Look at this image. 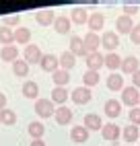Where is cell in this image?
<instances>
[{
  "mask_svg": "<svg viewBox=\"0 0 140 146\" xmlns=\"http://www.w3.org/2000/svg\"><path fill=\"white\" fill-rule=\"evenodd\" d=\"M56 113V105L52 103V99H37L35 101V115L41 119H47V117H54Z\"/></svg>",
  "mask_w": 140,
  "mask_h": 146,
  "instance_id": "6da1fadb",
  "label": "cell"
},
{
  "mask_svg": "<svg viewBox=\"0 0 140 146\" xmlns=\"http://www.w3.org/2000/svg\"><path fill=\"white\" fill-rule=\"evenodd\" d=\"M122 103L128 105L130 109L138 107V103H140V91L136 89V86H124V91H122Z\"/></svg>",
  "mask_w": 140,
  "mask_h": 146,
  "instance_id": "7a4b0ae2",
  "label": "cell"
},
{
  "mask_svg": "<svg viewBox=\"0 0 140 146\" xmlns=\"http://www.w3.org/2000/svg\"><path fill=\"white\" fill-rule=\"evenodd\" d=\"M85 64H87V70L99 72V70H101V68L105 66V54H101V52L87 54V58H85Z\"/></svg>",
  "mask_w": 140,
  "mask_h": 146,
  "instance_id": "3957f363",
  "label": "cell"
},
{
  "mask_svg": "<svg viewBox=\"0 0 140 146\" xmlns=\"http://www.w3.org/2000/svg\"><path fill=\"white\" fill-rule=\"evenodd\" d=\"M70 99H72L76 105H87L93 99V91L87 89V86H76V89L70 93Z\"/></svg>",
  "mask_w": 140,
  "mask_h": 146,
  "instance_id": "277c9868",
  "label": "cell"
},
{
  "mask_svg": "<svg viewBox=\"0 0 140 146\" xmlns=\"http://www.w3.org/2000/svg\"><path fill=\"white\" fill-rule=\"evenodd\" d=\"M117 45H119V35L117 31H105L101 35V47L105 52H113L117 50Z\"/></svg>",
  "mask_w": 140,
  "mask_h": 146,
  "instance_id": "5b68a950",
  "label": "cell"
},
{
  "mask_svg": "<svg viewBox=\"0 0 140 146\" xmlns=\"http://www.w3.org/2000/svg\"><path fill=\"white\" fill-rule=\"evenodd\" d=\"M23 60L31 66V64H39L41 62V50L35 45V43H29L25 47V52H23Z\"/></svg>",
  "mask_w": 140,
  "mask_h": 146,
  "instance_id": "8992f818",
  "label": "cell"
},
{
  "mask_svg": "<svg viewBox=\"0 0 140 146\" xmlns=\"http://www.w3.org/2000/svg\"><path fill=\"white\" fill-rule=\"evenodd\" d=\"M54 121L58 125H68L70 121H72V109L66 107V105H60L56 109V113H54Z\"/></svg>",
  "mask_w": 140,
  "mask_h": 146,
  "instance_id": "52a82bcc",
  "label": "cell"
},
{
  "mask_svg": "<svg viewBox=\"0 0 140 146\" xmlns=\"http://www.w3.org/2000/svg\"><path fill=\"white\" fill-rule=\"evenodd\" d=\"M83 43H85V50H87V54L99 52V47H101V37H99L97 33H91V31H89V33L83 37Z\"/></svg>",
  "mask_w": 140,
  "mask_h": 146,
  "instance_id": "ba28073f",
  "label": "cell"
},
{
  "mask_svg": "<svg viewBox=\"0 0 140 146\" xmlns=\"http://www.w3.org/2000/svg\"><path fill=\"white\" fill-rule=\"evenodd\" d=\"M115 29H117V35H119V33H122V35H130V33H132V29H134L132 17L119 15V17H117V21H115Z\"/></svg>",
  "mask_w": 140,
  "mask_h": 146,
  "instance_id": "9c48e42d",
  "label": "cell"
},
{
  "mask_svg": "<svg viewBox=\"0 0 140 146\" xmlns=\"http://www.w3.org/2000/svg\"><path fill=\"white\" fill-rule=\"evenodd\" d=\"M103 111L109 119H115L119 117V113H122V101H117V99H107L105 105H103Z\"/></svg>",
  "mask_w": 140,
  "mask_h": 146,
  "instance_id": "30bf717a",
  "label": "cell"
},
{
  "mask_svg": "<svg viewBox=\"0 0 140 146\" xmlns=\"http://www.w3.org/2000/svg\"><path fill=\"white\" fill-rule=\"evenodd\" d=\"M101 134H103V140H111V142H115L119 136H122V128H119L117 123H103Z\"/></svg>",
  "mask_w": 140,
  "mask_h": 146,
  "instance_id": "8fae6325",
  "label": "cell"
},
{
  "mask_svg": "<svg viewBox=\"0 0 140 146\" xmlns=\"http://www.w3.org/2000/svg\"><path fill=\"white\" fill-rule=\"evenodd\" d=\"M35 21L41 25V27H49V25H54L56 15H54L52 8H43V11H37L35 13Z\"/></svg>",
  "mask_w": 140,
  "mask_h": 146,
  "instance_id": "7c38bea8",
  "label": "cell"
},
{
  "mask_svg": "<svg viewBox=\"0 0 140 146\" xmlns=\"http://www.w3.org/2000/svg\"><path fill=\"white\" fill-rule=\"evenodd\" d=\"M39 66H41V70L54 74V72L58 70L60 62H58V58H56L54 54H43V56H41V62H39Z\"/></svg>",
  "mask_w": 140,
  "mask_h": 146,
  "instance_id": "4fadbf2b",
  "label": "cell"
},
{
  "mask_svg": "<svg viewBox=\"0 0 140 146\" xmlns=\"http://www.w3.org/2000/svg\"><path fill=\"white\" fill-rule=\"evenodd\" d=\"M85 128H87L89 132H101L103 119L99 117L97 113H87V115H85Z\"/></svg>",
  "mask_w": 140,
  "mask_h": 146,
  "instance_id": "5bb4252c",
  "label": "cell"
},
{
  "mask_svg": "<svg viewBox=\"0 0 140 146\" xmlns=\"http://www.w3.org/2000/svg\"><path fill=\"white\" fill-rule=\"evenodd\" d=\"M119 70H124V74H134L140 70V62H138V58L136 56H126L124 60H122V68Z\"/></svg>",
  "mask_w": 140,
  "mask_h": 146,
  "instance_id": "9a60e30c",
  "label": "cell"
},
{
  "mask_svg": "<svg viewBox=\"0 0 140 146\" xmlns=\"http://www.w3.org/2000/svg\"><path fill=\"white\" fill-rule=\"evenodd\" d=\"M87 25H89V31H91V33H99L105 27V17L101 13H93L91 17H89V23Z\"/></svg>",
  "mask_w": 140,
  "mask_h": 146,
  "instance_id": "2e32d148",
  "label": "cell"
},
{
  "mask_svg": "<svg viewBox=\"0 0 140 146\" xmlns=\"http://www.w3.org/2000/svg\"><path fill=\"white\" fill-rule=\"evenodd\" d=\"M27 132H29V136H31L33 140H43V134H45V125H43V121L35 119V121H31V123L27 125Z\"/></svg>",
  "mask_w": 140,
  "mask_h": 146,
  "instance_id": "e0dca14e",
  "label": "cell"
},
{
  "mask_svg": "<svg viewBox=\"0 0 140 146\" xmlns=\"http://www.w3.org/2000/svg\"><path fill=\"white\" fill-rule=\"evenodd\" d=\"M89 136H91V132H89L85 125H74V128L70 130V138H72V142H76V144L87 142Z\"/></svg>",
  "mask_w": 140,
  "mask_h": 146,
  "instance_id": "ac0fdd59",
  "label": "cell"
},
{
  "mask_svg": "<svg viewBox=\"0 0 140 146\" xmlns=\"http://www.w3.org/2000/svg\"><path fill=\"white\" fill-rule=\"evenodd\" d=\"M19 47L17 45H4L2 50H0V58H2L4 62H11V64H15L17 60H19Z\"/></svg>",
  "mask_w": 140,
  "mask_h": 146,
  "instance_id": "d6986e66",
  "label": "cell"
},
{
  "mask_svg": "<svg viewBox=\"0 0 140 146\" xmlns=\"http://www.w3.org/2000/svg\"><path fill=\"white\" fill-rule=\"evenodd\" d=\"M107 89L109 91H124V76L119 72H111L107 76Z\"/></svg>",
  "mask_w": 140,
  "mask_h": 146,
  "instance_id": "ffe728a7",
  "label": "cell"
},
{
  "mask_svg": "<svg viewBox=\"0 0 140 146\" xmlns=\"http://www.w3.org/2000/svg\"><path fill=\"white\" fill-rule=\"evenodd\" d=\"M72 56H85L87 58V50H85V43H83V37H70V50H68Z\"/></svg>",
  "mask_w": 140,
  "mask_h": 146,
  "instance_id": "44dd1931",
  "label": "cell"
},
{
  "mask_svg": "<svg viewBox=\"0 0 140 146\" xmlns=\"http://www.w3.org/2000/svg\"><path fill=\"white\" fill-rule=\"evenodd\" d=\"M70 21H72L74 25H85V23H89V13H87V8H83V6L72 8V13H70Z\"/></svg>",
  "mask_w": 140,
  "mask_h": 146,
  "instance_id": "7402d4cb",
  "label": "cell"
},
{
  "mask_svg": "<svg viewBox=\"0 0 140 146\" xmlns=\"http://www.w3.org/2000/svg\"><path fill=\"white\" fill-rule=\"evenodd\" d=\"M58 62H60V68H62V70L70 72V70L76 66V56H72L70 52H64V54H60Z\"/></svg>",
  "mask_w": 140,
  "mask_h": 146,
  "instance_id": "603a6c76",
  "label": "cell"
},
{
  "mask_svg": "<svg viewBox=\"0 0 140 146\" xmlns=\"http://www.w3.org/2000/svg\"><path fill=\"white\" fill-rule=\"evenodd\" d=\"M23 97L25 99H39V84L37 82H33V80H27L25 84H23Z\"/></svg>",
  "mask_w": 140,
  "mask_h": 146,
  "instance_id": "cb8c5ba5",
  "label": "cell"
},
{
  "mask_svg": "<svg viewBox=\"0 0 140 146\" xmlns=\"http://www.w3.org/2000/svg\"><path fill=\"white\" fill-rule=\"evenodd\" d=\"M29 41H31V29L29 27H19L15 31V43H21V45H29Z\"/></svg>",
  "mask_w": 140,
  "mask_h": 146,
  "instance_id": "d4e9b609",
  "label": "cell"
},
{
  "mask_svg": "<svg viewBox=\"0 0 140 146\" xmlns=\"http://www.w3.org/2000/svg\"><path fill=\"white\" fill-rule=\"evenodd\" d=\"M70 27H72V21H70L68 17H58L54 21V29H56V33H60V35L70 33Z\"/></svg>",
  "mask_w": 140,
  "mask_h": 146,
  "instance_id": "484cf974",
  "label": "cell"
},
{
  "mask_svg": "<svg viewBox=\"0 0 140 146\" xmlns=\"http://www.w3.org/2000/svg\"><path fill=\"white\" fill-rule=\"evenodd\" d=\"M122 60H124V58L119 54H113V52L105 54V66H107V70H119V68H122Z\"/></svg>",
  "mask_w": 140,
  "mask_h": 146,
  "instance_id": "4316f807",
  "label": "cell"
},
{
  "mask_svg": "<svg viewBox=\"0 0 140 146\" xmlns=\"http://www.w3.org/2000/svg\"><path fill=\"white\" fill-rule=\"evenodd\" d=\"M0 43L4 45H15V31L11 27H4V25H0Z\"/></svg>",
  "mask_w": 140,
  "mask_h": 146,
  "instance_id": "83f0119b",
  "label": "cell"
},
{
  "mask_svg": "<svg viewBox=\"0 0 140 146\" xmlns=\"http://www.w3.org/2000/svg\"><path fill=\"white\" fill-rule=\"evenodd\" d=\"M122 136H124V140L126 142H136L140 138V130H138V125H124V130H122Z\"/></svg>",
  "mask_w": 140,
  "mask_h": 146,
  "instance_id": "f1b7e54d",
  "label": "cell"
},
{
  "mask_svg": "<svg viewBox=\"0 0 140 146\" xmlns=\"http://www.w3.org/2000/svg\"><path fill=\"white\" fill-rule=\"evenodd\" d=\"M52 80H54L56 86H64V89H66V84L70 82V72H66V70L60 68V70H56V72L52 74Z\"/></svg>",
  "mask_w": 140,
  "mask_h": 146,
  "instance_id": "f546056e",
  "label": "cell"
},
{
  "mask_svg": "<svg viewBox=\"0 0 140 146\" xmlns=\"http://www.w3.org/2000/svg\"><path fill=\"white\" fill-rule=\"evenodd\" d=\"M13 72H15V76H19V78H25L29 74V64L23 60V58H19V60L13 64Z\"/></svg>",
  "mask_w": 140,
  "mask_h": 146,
  "instance_id": "4dcf8cb0",
  "label": "cell"
},
{
  "mask_svg": "<svg viewBox=\"0 0 140 146\" xmlns=\"http://www.w3.org/2000/svg\"><path fill=\"white\" fill-rule=\"evenodd\" d=\"M68 91L64 89V86H54V91H52V97H49V99H52V103L56 105V103H66V99H68Z\"/></svg>",
  "mask_w": 140,
  "mask_h": 146,
  "instance_id": "1f68e13d",
  "label": "cell"
},
{
  "mask_svg": "<svg viewBox=\"0 0 140 146\" xmlns=\"http://www.w3.org/2000/svg\"><path fill=\"white\" fill-rule=\"evenodd\" d=\"M0 123H4V125H15L17 123V113L13 109H2L0 111Z\"/></svg>",
  "mask_w": 140,
  "mask_h": 146,
  "instance_id": "d6a6232c",
  "label": "cell"
},
{
  "mask_svg": "<svg viewBox=\"0 0 140 146\" xmlns=\"http://www.w3.org/2000/svg\"><path fill=\"white\" fill-rule=\"evenodd\" d=\"M99 84V72H93V70H87L83 74V86H87V89H91V86Z\"/></svg>",
  "mask_w": 140,
  "mask_h": 146,
  "instance_id": "836d02e7",
  "label": "cell"
},
{
  "mask_svg": "<svg viewBox=\"0 0 140 146\" xmlns=\"http://www.w3.org/2000/svg\"><path fill=\"white\" fill-rule=\"evenodd\" d=\"M2 21H4V27H17L19 29V23H21V17H19V15H11V17H4L2 19Z\"/></svg>",
  "mask_w": 140,
  "mask_h": 146,
  "instance_id": "e575fe53",
  "label": "cell"
},
{
  "mask_svg": "<svg viewBox=\"0 0 140 146\" xmlns=\"http://www.w3.org/2000/svg\"><path fill=\"white\" fill-rule=\"evenodd\" d=\"M128 119L132 121V125H140V107H134V109H130Z\"/></svg>",
  "mask_w": 140,
  "mask_h": 146,
  "instance_id": "d590c367",
  "label": "cell"
},
{
  "mask_svg": "<svg viewBox=\"0 0 140 146\" xmlns=\"http://www.w3.org/2000/svg\"><path fill=\"white\" fill-rule=\"evenodd\" d=\"M130 39H132L134 45H140V25H134L132 33H130Z\"/></svg>",
  "mask_w": 140,
  "mask_h": 146,
  "instance_id": "8d00e7d4",
  "label": "cell"
},
{
  "mask_svg": "<svg viewBox=\"0 0 140 146\" xmlns=\"http://www.w3.org/2000/svg\"><path fill=\"white\" fill-rule=\"evenodd\" d=\"M140 11V8L136 6V4H124V15L126 17H132V15H136Z\"/></svg>",
  "mask_w": 140,
  "mask_h": 146,
  "instance_id": "74e56055",
  "label": "cell"
},
{
  "mask_svg": "<svg viewBox=\"0 0 140 146\" xmlns=\"http://www.w3.org/2000/svg\"><path fill=\"white\" fill-rule=\"evenodd\" d=\"M132 86H136V89H138V86H140V70L132 74Z\"/></svg>",
  "mask_w": 140,
  "mask_h": 146,
  "instance_id": "f35d334b",
  "label": "cell"
},
{
  "mask_svg": "<svg viewBox=\"0 0 140 146\" xmlns=\"http://www.w3.org/2000/svg\"><path fill=\"white\" fill-rule=\"evenodd\" d=\"M6 103H8L6 95H4V93H0V111H2V109H6Z\"/></svg>",
  "mask_w": 140,
  "mask_h": 146,
  "instance_id": "ab89813d",
  "label": "cell"
},
{
  "mask_svg": "<svg viewBox=\"0 0 140 146\" xmlns=\"http://www.w3.org/2000/svg\"><path fill=\"white\" fill-rule=\"evenodd\" d=\"M29 146H45V142L43 140H31V144Z\"/></svg>",
  "mask_w": 140,
  "mask_h": 146,
  "instance_id": "60d3db41",
  "label": "cell"
},
{
  "mask_svg": "<svg viewBox=\"0 0 140 146\" xmlns=\"http://www.w3.org/2000/svg\"><path fill=\"white\" fill-rule=\"evenodd\" d=\"M115 146H124V144H115Z\"/></svg>",
  "mask_w": 140,
  "mask_h": 146,
  "instance_id": "b9f144b4",
  "label": "cell"
},
{
  "mask_svg": "<svg viewBox=\"0 0 140 146\" xmlns=\"http://www.w3.org/2000/svg\"><path fill=\"white\" fill-rule=\"evenodd\" d=\"M138 107H140V103H138Z\"/></svg>",
  "mask_w": 140,
  "mask_h": 146,
  "instance_id": "7bdbcfd3",
  "label": "cell"
}]
</instances>
